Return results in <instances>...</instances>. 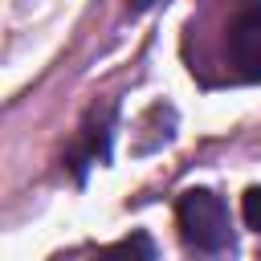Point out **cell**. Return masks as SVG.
Masks as SVG:
<instances>
[{
	"label": "cell",
	"instance_id": "1",
	"mask_svg": "<svg viewBox=\"0 0 261 261\" xmlns=\"http://www.w3.org/2000/svg\"><path fill=\"white\" fill-rule=\"evenodd\" d=\"M216 33H196L200 53L192 73L208 86H257L261 82V0H220L212 16Z\"/></svg>",
	"mask_w": 261,
	"mask_h": 261
},
{
	"label": "cell",
	"instance_id": "2",
	"mask_svg": "<svg viewBox=\"0 0 261 261\" xmlns=\"http://www.w3.org/2000/svg\"><path fill=\"white\" fill-rule=\"evenodd\" d=\"M175 224H179V237H184V245L192 253L224 257V253L237 249L228 204L212 188H184L179 200H175Z\"/></svg>",
	"mask_w": 261,
	"mask_h": 261
},
{
	"label": "cell",
	"instance_id": "3",
	"mask_svg": "<svg viewBox=\"0 0 261 261\" xmlns=\"http://www.w3.org/2000/svg\"><path fill=\"white\" fill-rule=\"evenodd\" d=\"M114 118H118V106H114V102H106L102 110L94 106V110H90V118L82 122L77 139L69 143L65 163H69V171H73V179H77V184H86V175H90V167H94V163H106V159H110Z\"/></svg>",
	"mask_w": 261,
	"mask_h": 261
},
{
	"label": "cell",
	"instance_id": "4",
	"mask_svg": "<svg viewBox=\"0 0 261 261\" xmlns=\"http://www.w3.org/2000/svg\"><path fill=\"white\" fill-rule=\"evenodd\" d=\"M241 216H245V224L261 237V184H253V188L241 196Z\"/></svg>",
	"mask_w": 261,
	"mask_h": 261
},
{
	"label": "cell",
	"instance_id": "5",
	"mask_svg": "<svg viewBox=\"0 0 261 261\" xmlns=\"http://www.w3.org/2000/svg\"><path fill=\"white\" fill-rule=\"evenodd\" d=\"M102 253H139V257H155V245H151V237H147V232H139V237H130V241L106 245Z\"/></svg>",
	"mask_w": 261,
	"mask_h": 261
},
{
	"label": "cell",
	"instance_id": "6",
	"mask_svg": "<svg viewBox=\"0 0 261 261\" xmlns=\"http://www.w3.org/2000/svg\"><path fill=\"white\" fill-rule=\"evenodd\" d=\"M151 4H155V0H135V4H130V12H143V8H151Z\"/></svg>",
	"mask_w": 261,
	"mask_h": 261
}]
</instances>
